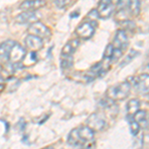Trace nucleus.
I'll return each mask as SVG.
<instances>
[{"label":"nucleus","mask_w":149,"mask_h":149,"mask_svg":"<svg viewBox=\"0 0 149 149\" xmlns=\"http://www.w3.org/2000/svg\"><path fill=\"white\" fill-rule=\"evenodd\" d=\"M54 3L58 8L64 9L66 7L72 5L74 3V1H72V0H56V1H54Z\"/></svg>","instance_id":"nucleus-23"},{"label":"nucleus","mask_w":149,"mask_h":149,"mask_svg":"<svg viewBox=\"0 0 149 149\" xmlns=\"http://www.w3.org/2000/svg\"><path fill=\"white\" fill-rule=\"evenodd\" d=\"M79 14H80V12L79 11H76V12H73V13H71V18H77L79 16Z\"/></svg>","instance_id":"nucleus-29"},{"label":"nucleus","mask_w":149,"mask_h":149,"mask_svg":"<svg viewBox=\"0 0 149 149\" xmlns=\"http://www.w3.org/2000/svg\"><path fill=\"white\" fill-rule=\"evenodd\" d=\"M88 18H90V21H88V22H97L95 20L98 18L97 10H95V9H93L91 12H88Z\"/></svg>","instance_id":"nucleus-28"},{"label":"nucleus","mask_w":149,"mask_h":149,"mask_svg":"<svg viewBox=\"0 0 149 149\" xmlns=\"http://www.w3.org/2000/svg\"><path fill=\"white\" fill-rule=\"evenodd\" d=\"M128 45V38H127V35L124 31H122L121 29H118V30L115 32L114 38H113V46L115 49H119L121 51L125 50V48Z\"/></svg>","instance_id":"nucleus-9"},{"label":"nucleus","mask_w":149,"mask_h":149,"mask_svg":"<svg viewBox=\"0 0 149 149\" xmlns=\"http://www.w3.org/2000/svg\"><path fill=\"white\" fill-rule=\"evenodd\" d=\"M37 61H38L37 54H36L35 52H30L28 55L26 54L25 58H24V60L22 61L23 67H30V66H33L34 64L37 63Z\"/></svg>","instance_id":"nucleus-19"},{"label":"nucleus","mask_w":149,"mask_h":149,"mask_svg":"<svg viewBox=\"0 0 149 149\" xmlns=\"http://www.w3.org/2000/svg\"><path fill=\"white\" fill-rule=\"evenodd\" d=\"M131 90V85L128 81H122L115 86L109 88L105 93V97L115 102V100H122L128 97Z\"/></svg>","instance_id":"nucleus-1"},{"label":"nucleus","mask_w":149,"mask_h":149,"mask_svg":"<svg viewBox=\"0 0 149 149\" xmlns=\"http://www.w3.org/2000/svg\"><path fill=\"white\" fill-rule=\"evenodd\" d=\"M68 143L72 146H77V145H80V144H81V140L80 138V135H79L78 128L73 129V130L69 133Z\"/></svg>","instance_id":"nucleus-18"},{"label":"nucleus","mask_w":149,"mask_h":149,"mask_svg":"<svg viewBox=\"0 0 149 149\" xmlns=\"http://www.w3.org/2000/svg\"><path fill=\"white\" fill-rule=\"evenodd\" d=\"M15 41L6 40L0 44V58L3 60H8V56L10 54L12 47L15 45Z\"/></svg>","instance_id":"nucleus-13"},{"label":"nucleus","mask_w":149,"mask_h":149,"mask_svg":"<svg viewBox=\"0 0 149 149\" xmlns=\"http://www.w3.org/2000/svg\"><path fill=\"white\" fill-rule=\"evenodd\" d=\"M139 54V53L137 51H135L134 49H131L130 51H129L128 54L126 55V57L124 58L123 60H122V62L120 63V68H122V67H124V66H126V65H128L130 62L132 61V60H134L135 59V57L137 56V55Z\"/></svg>","instance_id":"nucleus-21"},{"label":"nucleus","mask_w":149,"mask_h":149,"mask_svg":"<svg viewBox=\"0 0 149 149\" xmlns=\"http://www.w3.org/2000/svg\"><path fill=\"white\" fill-rule=\"evenodd\" d=\"M80 45V41L78 39H72L64 45L61 52V56H72Z\"/></svg>","instance_id":"nucleus-12"},{"label":"nucleus","mask_w":149,"mask_h":149,"mask_svg":"<svg viewBox=\"0 0 149 149\" xmlns=\"http://www.w3.org/2000/svg\"><path fill=\"white\" fill-rule=\"evenodd\" d=\"M95 28L91 22H84L76 29V34L81 40H88L95 34Z\"/></svg>","instance_id":"nucleus-6"},{"label":"nucleus","mask_w":149,"mask_h":149,"mask_svg":"<svg viewBox=\"0 0 149 149\" xmlns=\"http://www.w3.org/2000/svg\"><path fill=\"white\" fill-rule=\"evenodd\" d=\"M2 85H4V78H3V76L0 74V86H2Z\"/></svg>","instance_id":"nucleus-30"},{"label":"nucleus","mask_w":149,"mask_h":149,"mask_svg":"<svg viewBox=\"0 0 149 149\" xmlns=\"http://www.w3.org/2000/svg\"><path fill=\"white\" fill-rule=\"evenodd\" d=\"M127 9H128L131 17H136L139 15V12H140V2L136 1V0L127 1Z\"/></svg>","instance_id":"nucleus-17"},{"label":"nucleus","mask_w":149,"mask_h":149,"mask_svg":"<svg viewBox=\"0 0 149 149\" xmlns=\"http://www.w3.org/2000/svg\"><path fill=\"white\" fill-rule=\"evenodd\" d=\"M28 35H33L36 37H39L41 39L43 38H47L51 35V31L50 29L47 27L45 24H43L42 22L38 21L33 24H31L28 27Z\"/></svg>","instance_id":"nucleus-4"},{"label":"nucleus","mask_w":149,"mask_h":149,"mask_svg":"<svg viewBox=\"0 0 149 149\" xmlns=\"http://www.w3.org/2000/svg\"><path fill=\"white\" fill-rule=\"evenodd\" d=\"M25 45L31 52H37L44 47L43 39L33 35H27L25 38Z\"/></svg>","instance_id":"nucleus-10"},{"label":"nucleus","mask_w":149,"mask_h":149,"mask_svg":"<svg viewBox=\"0 0 149 149\" xmlns=\"http://www.w3.org/2000/svg\"><path fill=\"white\" fill-rule=\"evenodd\" d=\"M26 50L25 48H23L20 44L15 43L13 47H12L10 54L8 56V61L10 62L11 65H19L22 63L24 58L26 56Z\"/></svg>","instance_id":"nucleus-3"},{"label":"nucleus","mask_w":149,"mask_h":149,"mask_svg":"<svg viewBox=\"0 0 149 149\" xmlns=\"http://www.w3.org/2000/svg\"><path fill=\"white\" fill-rule=\"evenodd\" d=\"M114 51V47L112 46V44H109L105 47L104 53H103V59L110 60V58L112 56V53Z\"/></svg>","instance_id":"nucleus-26"},{"label":"nucleus","mask_w":149,"mask_h":149,"mask_svg":"<svg viewBox=\"0 0 149 149\" xmlns=\"http://www.w3.org/2000/svg\"><path fill=\"white\" fill-rule=\"evenodd\" d=\"M86 126L93 132L102 131L105 127V120L97 113H93L86 119Z\"/></svg>","instance_id":"nucleus-7"},{"label":"nucleus","mask_w":149,"mask_h":149,"mask_svg":"<svg viewBox=\"0 0 149 149\" xmlns=\"http://www.w3.org/2000/svg\"><path fill=\"white\" fill-rule=\"evenodd\" d=\"M120 25H121V30L124 31L125 33H126V31H130V32H132V31L135 29V23L132 22V21H130V20L121 22Z\"/></svg>","instance_id":"nucleus-22"},{"label":"nucleus","mask_w":149,"mask_h":149,"mask_svg":"<svg viewBox=\"0 0 149 149\" xmlns=\"http://www.w3.org/2000/svg\"><path fill=\"white\" fill-rule=\"evenodd\" d=\"M79 131V135H80V138L81 140V142H85V141H90V140H93V136H95V132H93L92 129H90L88 126H83L78 128Z\"/></svg>","instance_id":"nucleus-15"},{"label":"nucleus","mask_w":149,"mask_h":149,"mask_svg":"<svg viewBox=\"0 0 149 149\" xmlns=\"http://www.w3.org/2000/svg\"><path fill=\"white\" fill-rule=\"evenodd\" d=\"M129 125H130V132H131L132 135L137 136L138 133H139V130H140V127H139L137 122H135L133 119H131L130 124H129Z\"/></svg>","instance_id":"nucleus-25"},{"label":"nucleus","mask_w":149,"mask_h":149,"mask_svg":"<svg viewBox=\"0 0 149 149\" xmlns=\"http://www.w3.org/2000/svg\"><path fill=\"white\" fill-rule=\"evenodd\" d=\"M133 120L137 122L139 127H142L144 129L148 128V120H147V111L144 110H138L135 114L132 116Z\"/></svg>","instance_id":"nucleus-14"},{"label":"nucleus","mask_w":149,"mask_h":149,"mask_svg":"<svg viewBox=\"0 0 149 149\" xmlns=\"http://www.w3.org/2000/svg\"><path fill=\"white\" fill-rule=\"evenodd\" d=\"M148 74H142L137 77H131L128 79V84H132L136 92L143 95H148Z\"/></svg>","instance_id":"nucleus-2"},{"label":"nucleus","mask_w":149,"mask_h":149,"mask_svg":"<svg viewBox=\"0 0 149 149\" xmlns=\"http://www.w3.org/2000/svg\"><path fill=\"white\" fill-rule=\"evenodd\" d=\"M15 21L18 24H21V25H25V24L31 25V24L39 21V15H38L36 12L25 11V12H22V13L18 14L15 18Z\"/></svg>","instance_id":"nucleus-8"},{"label":"nucleus","mask_w":149,"mask_h":149,"mask_svg":"<svg viewBox=\"0 0 149 149\" xmlns=\"http://www.w3.org/2000/svg\"><path fill=\"white\" fill-rule=\"evenodd\" d=\"M114 8H115V6L111 1H109V0H107V1L102 0V1H100V3H98L97 9H95V10H97L98 18L107 19L112 15V13H113V11H114Z\"/></svg>","instance_id":"nucleus-5"},{"label":"nucleus","mask_w":149,"mask_h":149,"mask_svg":"<svg viewBox=\"0 0 149 149\" xmlns=\"http://www.w3.org/2000/svg\"><path fill=\"white\" fill-rule=\"evenodd\" d=\"M81 149H95L97 148V144H95V140H90V141H85L81 142Z\"/></svg>","instance_id":"nucleus-27"},{"label":"nucleus","mask_w":149,"mask_h":149,"mask_svg":"<svg viewBox=\"0 0 149 149\" xmlns=\"http://www.w3.org/2000/svg\"><path fill=\"white\" fill-rule=\"evenodd\" d=\"M140 109V102L136 98H132L126 104V110L129 116H133Z\"/></svg>","instance_id":"nucleus-16"},{"label":"nucleus","mask_w":149,"mask_h":149,"mask_svg":"<svg viewBox=\"0 0 149 149\" xmlns=\"http://www.w3.org/2000/svg\"><path fill=\"white\" fill-rule=\"evenodd\" d=\"M45 5H46V1H43V0H28V1H23L19 6V9H21L23 12H35Z\"/></svg>","instance_id":"nucleus-11"},{"label":"nucleus","mask_w":149,"mask_h":149,"mask_svg":"<svg viewBox=\"0 0 149 149\" xmlns=\"http://www.w3.org/2000/svg\"><path fill=\"white\" fill-rule=\"evenodd\" d=\"M74 65V59L72 56H61V68L68 70Z\"/></svg>","instance_id":"nucleus-20"},{"label":"nucleus","mask_w":149,"mask_h":149,"mask_svg":"<svg viewBox=\"0 0 149 149\" xmlns=\"http://www.w3.org/2000/svg\"><path fill=\"white\" fill-rule=\"evenodd\" d=\"M122 54H123V51H121V50L119 49H115L114 48V51L112 53V56L110 58V63H115V62H117L119 59L122 57Z\"/></svg>","instance_id":"nucleus-24"}]
</instances>
